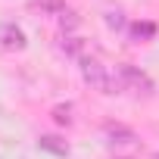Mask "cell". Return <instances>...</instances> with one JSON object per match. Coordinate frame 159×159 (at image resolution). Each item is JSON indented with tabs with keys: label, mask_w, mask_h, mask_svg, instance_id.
Wrapping results in <instances>:
<instances>
[{
	"label": "cell",
	"mask_w": 159,
	"mask_h": 159,
	"mask_svg": "<svg viewBox=\"0 0 159 159\" xmlns=\"http://www.w3.org/2000/svg\"><path fill=\"white\" fill-rule=\"evenodd\" d=\"M156 34V25L153 22H134L131 25V38L134 41H147V38H153Z\"/></svg>",
	"instance_id": "6"
},
{
	"label": "cell",
	"mask_w": 159,
	"mask_h": 159,
	"mask_svg": "<svg viewBox=\"0 0 159 159\" xmlns=\"http://www.w3.org/2000/svg\"><path fill=\"white\" fill-rule=\"evenodd\" d=\"M81 75H84V81L91 84V88H97L100 94H116V91H122V81H119V69L112 72L97 53L94 56H88V59H81Z\"/></svg>",
	"instance_id": "1"
},
{
	"label": "cell",
	"mask_w": 159,
	"mask_h": 159,
	"mask_svg": "<svg viewBox=\"0 0 159 159\" xmlns=\"http://www.w3.org/2000/svg\"><path fill=\"white\" fill-rule=\"evenodd\" d=\"M59 19H62V28H75V25H78V16H75L72 10H66Z\"/></svg>",
	"instance_id": "9"
},
{
	"label": "cell",
	"mask_w": 159,
	"mask_h": 159,
	"mask_svg": "<svg viewBox=\"0 0 159 159\" xmlns=\"http://www.w3.org/2000/svg\"><path fill=\"white\" fill-rule=\"evenodd\" d=\"M53 119L59 125H72V106H56L53 109Z\"/></svg>",
	"instance_id": "7"
},
{
	"label": "cell",
	"mask_w": 159,
	"mask_h": 159,
	"mask_svg": "<svg viewBox=\"0 0 159 159\" xmlns=\"http://www.w3.org/2000/svg\"><path fill=\"white\" fill-rule=\"evenodd\" d=\"M106 137H109V143H122V147L137 140L131 128H125V125H116V122H109V125H106Z\"/></svg>",
	"instance_id": "4"
},
{
	"label": "cell",
	"mask_w": 159,
	"mask_h": 159,
	"mask_svg": "<svg viewBox=\"0 0 159 159\" xmlns=\"http://www.w3.org/2000/svg\"><path fill=\"white\" fill-rule=\"evenodd\" d=\"M38 147L47 150V153H56V156H66V153H69L66 140H59V137H53V134H44V137L38 140Z\"/></svg>",
	"instance_id": "5"
},
{
	"label": "cell",
	"mask_w": 159,
	"mask_h": 159,
	"mask_svg": "<svg viewBox=\"0 0 159 159\" xmlns=\"http://www.w3.org/2000/svg\"><path fill=\"white\" fill-rule=\"evenodd\" d=\"M156 159H159V156H156Z\"/></svg>",
	"instance_id": "10"
},
{
	"label": "cell",
	"mask_w": 159,
	"mask_h": 159,
	"mask_svg": "<svg viewBox=\"0 0 159 159\" xmlns=\"http://www.w3.org/2000/svg\"><path fill=\"white\" fill-rule=\"evenodd\" d=\"M119 81H122V91H131V94H143V97H153V81H150V75H143L140 69L122 62L119 66Z\"/></svg>",
	"instance_id": "2"
},
{
	"label": "cell",
	"mask_w": 159,
	"mask_h": 159,
	"mask_svg": "<svg viewBox=\"0 0 159 159\" xmlns=\"http://www.w3.org/2000/svg\"><path fill=\"white\" fill-rule=\"evenodd\" d=\"M106 25L119 31V28L125 25V19H122V10H109V13H106Z\"/></svg>",
	"instance_id": "8"
},
{
	"label": "cell",
	"mask_w": 159,
	"mask_h": 159,
	"mask_svg": "<svg viewBox=\"0 0 159 159\" xmlns=\"http://www.w3.org/2000/svg\"><path fill=\"white\" fill-rule=\"evenodd\" d=\"M0 44H3V50H22L25 47V31L10 22V25L0 28Z\"/></svg>",
	"instance_id": "3"
}]
</instances>
